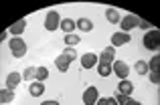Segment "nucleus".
<instances>
[{"mask_svg": "<svg viewBox=\"0 0 160 105\" xmlns=\"http://www.w3.org/2000/svg\"><path fill=\"white\" fill-rule=\"evenodd\" d=\"M8 45H10V53L14 55L16 59H20V57L27 55V43H24L20 36H12V41Z\"/></svg>", "mask_w": 160, "mask_h": 105, "instance_id": "2", "label": "nucleus"}, {"mask_svg": "<svg viewBox=\"0 0 160 105\" xmlns=\"http://www.w3.org/2000/svg\"><path fill=\"white\" fill-rule=\"evenodd\" d=\"M24 28H27V20H24V18H20V20H16V22L12 24V26H8V32H10L12 36H20Z\"/></svg>", "mask_w": 160, "mask_h": 105, "instance_id": "10", "label": "nucleus"}, {"mask_svg": "<svg viewBox=\"0 0 160 105\" xmlns=\"http://www.w3.org/2000/svg\"><path fill=\"white\" fill-rule=\"evenodd\" d=\"M98 99H99L98 87H87L85 93H83V103H85V105H95V103H98Z\"/></svg>", "mask_w": 160, "mask_h": 105, "instance_id": "7", "label": "nucleus"}, {"mask_svg": "<svg viewBox=\"0 0 160 105\" xmlns=\"http://www.w3.org/2000/svg\"><path fill=\"white\" fill-rule=\"evenodd\" d=\"M43 91H45V85L41 81H32L31 87H28V93H31L32 97H41V95H43Z\"/></svg>", "mask_w": 160, "mask_h": 105, "instance_id": "14", "label": "nucleus"}, {"mask_svg": "<svg viewBox=\"0 0 160 105\" xmlns=\"http://www.w3.org/2000/svg\"><path fill=\"white\" fill-rule=\"evenodd\" d=\"M112 71L118 75V77L124 81V79H128V75H130V67L126 65L124 61H113V65H112Z\"/></svg>", "mask_w": 160, "mask_h": 105, "instance_id": "6", "label": "nucleus"}, {"mask_svg": "<svg viewBox=\"0 0 160 105\" xmlns=\"http://www.w3.org/2000/svg\"><path fill=\"white\" fill-rule=\"evenodd\" d=\"M140 16H136V14H128V16H124V18L120 20V24H122V32H130L132 28H138V24H140Z\"/></svg>", "mask_w": 160, "mask_h": 105, "instance_id": "3", "label": "nucleus"}, {"mask_svg": "<svg viewBox=\"0 0 160 105\" xmlns=\"http://www.w3.org/2000/svg\"><path fill=\"white\" fill-rule=\"evenodd\" d=\"M8 35H10V32H2V36H0V41H2V43H4V41H8Z\"/></svg>", "mask_w": 160, "mask_h": 105, "instance_id": "31", "label": "nucleus"}, {"mask_svg": "<svg viewBox=\"0 0 160 105\" xmlns=\"http://www.w3.org/2000/svg\"><path fill=\"white\" fill-rule=\"evenodd\" d=\"M118 91H120L122 95H132V91H134V83L132 81H128V79H124V81H120V85H118Z\"/></svg>", "mask_w": 160, "mask_h": 105, "instance_id": "13", "label": "nucleus"}, {"mask_svg": "<svg viewBox=\"0 0 160 105\" xmlns=\"http://www.w3.org/2000/svg\"><path fill=\"white\" fill-rule=\"evenodd\" d=\"M45 79H49V69L47 67H37V81L43 83Z\"/></svg>", "mask_w": 160, "mask_h": 105, "instance_id": "21", "label": "nucleus"}, {"mask_svg": "<svg viewBox=\"0 0 160 105\" xmlns=\"http://www.w3.org/2000/svg\"><path fill=\"white\" fill-rule=\"evenodd\" d=\"M98 71L102 77H109L112 75V65H98Z\"/></svg>", "mask_w": 160, "mask_h": 105, "instance_id": "23", "label": "nucleus"}, {"mask_svg": "<svg viewBox=\"0 0 160 105\" xmlns=\"http://www.w3.org/2000/svg\"><path fill=\"white\" fill-rule=\"evenodd\" d=\"M65 43L69 45V47H75V45L81 43V41H79V36H77V35H65Z\"/></svg>", "mask_w": 160, "mask_h": 105, "instance_id": "24", "label": "nucleus"}, {"mask_svg": "<svg viewBox=\"0 0 160 105\" xmlns=\"http://www.w3.org/2000/svg\"><path fill=\"white\" fill-rule=\"evenodd\" d=\"M41 105H59V103H57V101H43Z\"/></svg>", "mask_w": 160, "mask_h": 105, "instance_id": "32", "label": "nucleus"}, {"mask_svg": "<svg viewBox=\"0 0 160 105\" xmlns=\"http://www.w3.org/2000/svg\"><path fill=\"white\" fill-rule=\"evenodd\" d=\"M113 59H116V49L109 45L102 51V55L98 57V65H113Z\"/></svg>", "mask_w": 160, "mask_h": 105, "instance_id": "4", "label": "nucleus"}, {"mask_svg": "<svg viewBox=\"0 0 160 105\" xmlns=\"http://www.w3.org/2000/svg\"><path fill=\"white\" fill-rule=\"evenodd\" d=\"M20 81H22V75H20V73H16V71L10 73L6 77V89H16V87L20 85Z\"/></svg>", "mask_w": 160, "mask_h": 105, "instance_id": "11", "label": "nucleus"}, {"mask_svg": "<svg viewBox=\"0 0 160 105\" xmlns=\"http://www.w3.org/2000/svg\"><path fill=\"white\" fill-rule=\"evenodd\" d=\"M132 41V36H130V32H113L112 35V47H122V45L130 43Z\"/></svg>", "mask_w": 160, "mask_h": 105, "instance_id": "8", "label": "nucleus"}, {"mask_svg": "<svg viewBox=\"0 0 160 105\" xmlns=\"http://www.w3.org/2000/svg\"><path fill=\"white\" fill-rule=\"evenodd\" d=\"M75 26H77L79 31H83V32H91V28H93V22H91L89 18H85V16H83V18H79L77 22H75Z\"/></svg>", "mask_w": 160, "mask_h": 105, "instance_id": "16", "label": "nucleus"}, {"mask_svg": "<svg viewBox=\"0 0 160 105\" xmlns=\"http://www.w3.org/2000/svg\"><path fill=\"white\" fill-rule=\"evenodd\" d=\"M106 18H108V22L116 24V22L122 20V16H120V12H118L116 8H108V10H106Z\"/></svg>", "mask_w": 160, "mask_h": 105, "instance_id": "17", "label": "nucleus"}, {"mask_svg": "<svg viewBox=\"0 0 160 105\" xmlns=\"http://www.w3.org/2000/svg\"><path fill=\"white\" fill-rule=\"evenodd\" d=\"M63 55H65L69 61H75V59H77V53H75V49H73V47H67L65 51H63Z\"/></svg>", "mask_w": 160, "mask_h": 105, "instance_id": "26", "label": "nucleus"}, {"mask_svg": "<svg viewBox=\"0 0 160 105\" xmlns=\"http://www.w3.org/2000/svg\"><path fill=\"white\" fill-rule=\"evenodd\" d=\"M146 65H148V71H150V73H160V57H152V59H150V61L148 63H146Z\"/></svg>", "mask_w": 160, "mask_h": 105, "instance_id": "19", "label": "nucleus"}, {"mask_svg": "<svg viewBox=\"0 0 160 105\" xmlns=\"http://www.w3.org/2000/svg\"><path fill=\"white\" fill-rule=\"evenodd\" d=\"M142 45H144L146 49H150V51H158L160 47V32L156 28H152V31H148L144 35V41H142Z\"/></svg>", "mask_w": 160, "mask_h": 105, "instance_id": "1", "label": "nucleus"}, {"mask_svg": "<svg viewBox=\"0 0 160 105\" xmlns=\"http://www.w3.org/2000/svg\"><path fill=\"white\" fill-rule=\"evenodd\" d=\"M22 79L24 81H31V83L37 81V67H28V69L22 73Z\"/></svg>", "mask_w": 160, "mask_h": 105, "instance_id": "20", "label": "nucleus"}, {"mask_svg": "<svg viewBox=\"0 0 160 105\" xmlns=\"http://www.w3.org/2000/svg\"><path fill=\"white\" fill-rule=\"evenodd\" d=\"M138 28H142V31H152V24H150L148 20H140V24H138Z\"/></svg>", "mask_w": 160, "mask_h": 105, "instance_id": "27", "label": "nucleus"}, {"mask_svg": "<svg viewBox=\"0 0 160 105\" xmlns=\"http://www.w3.org/2000/svg\"><path fill=\"white\" fill-rule=\"evenodd\" d=\"M14 101V91L12 89H2L0 91V103H10Z\"/></svg>", "mask_w": 160, "mask_h": 105, "instance_id": "18", "label": "nucleus"}, {"mask_svg": "<svg viewBox=\"0 0 160 105\" xmlns=\"http://www.w3.org/2000/svg\"><path fill=\"white\" fill-rule=\"evenodd\" d=\"M95 105H118V101L113 97H99Z\"/></svg>", "mask_w": 160, "mask_h": 105, "instance_id": "25", "label": "nucleus"}, {"mask_svg": "<svg viewBox=\"0 0 160 105\" xmlns=\"http://www.w3.org/2000/svg\"><path fill=\"white\" fill-rule=\"evenodd\" d=\"M59 28H61L65 35H73V31H75L77 26H75V20H71V18H63V20H61V26H59Z\"/></svg>", "mask_w": 160, "mask_h": 105, "instance_id": "15", "label": "nucleus"}, {"mask_svg": "<svg viewBox=\"0 0 160 105\" xmlns=\"http://www.w3.org/2000/svg\"><path fill=\"white\" fill-rule=\"evenodd\" d=\"M55 65H57V69L61 71V73H67V71H69V65H71V61H69V59H67L65 55L61 53L57 59H55Z\"/></svg>", "mask_w": 160, "mask_h": 105, "instance_id": "12", "label": "nucleus"}, {"mask_svg": "<svg viewBox=\"0 0 160 105\" xmlns=\"http://www.w3.org/2000/svg\"><path fill=\"white\" fill-rule=\"evenodd\" d=\"M148 77H150V81H152L154 85H158V83H160V73H150Z\"/></svg>", "mask_w": 160, "mask_h": 105, "instance_id": "28", "label": "nucleus"}, {"mask_svg": "<svg viewBox=\"0 0 160 105\" xmlns=\"http://www.w3.org/2000/svg\"><path fill=\"white\" fill-rule=\"evenodd\" d=\"M95 65H98V55H93V53L81 55V67L83 69H93Z\"/></svg>", "mask_w": 160, "mask_h": 105, "instance_id": "9", "label": "nucleus"}, {"mask_svg": "<svg viewBox=\"0 0 160 105\" xmlns=\"http://www.w3.org/2000/svg\"><path fill=\"white\" fill-rule=\"evenodd\" d=\"M59 26H61V16H59L57 10H51L45 18V28L47 31H57Z\"/></svg>", "mask_w": 160, "mask_h": 105, "instance_id": "5", "label": "nucleus"}, {"mask_svg": "<svg viewBox=\"0 0 160 105\" xmlns=\"http://www.w3.org/2000/svg\"><path fill=\"white\" fill-rule=\"evenodd\" d=\"M134 69H136V73H138V75H142V77L148 73V65H146V61H138L136 65H134Z\"/></svg>", "mask_w": 160, "mask_h": 105, "instance_id": "22", "label": "nucleus"}, {"mask_svg": "<svg viewBox=\"0 0 160 105\" xmlns=\"http://www.w3.org/2000/svg\"><path fill=\"white\" fill-rule=\"evenodd\" d=\"M124 105H142V103H140V101H136V99H130V97H128V101H126Z\"/></svg>", "mask_w": 160, "mask_h": 105, "instance_id": "30", "label": "nucleus"}, {"mask_svg": "<svg viewBox=\"0 0 160 105\" xmlns=\"http://www.w3.org/2000/svg\"><path fill=\"white\" fill-rule=\"evenodd\" d=\"M113 99H116V101H118V105H124L126 101H128V95H118V97H113Z\"/></svg>", "mask_w": 160, "mask_h": 105, "instance_id": "29", "label": "nucleus"}]
</instances>
